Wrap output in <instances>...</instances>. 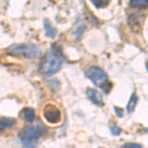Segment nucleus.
Returning a JSON list of instances; mask_svg holds the SVG:
<instances>
[{
	"mask_svg": "<svg viewBox=\"0 0 148 148\" xmlns=\"http://www.w3.org/2000/svg\"><path fill=\"white\" fill-rule=\"evenodd\" d=\"M62 65V58L57 52L49 51L42 57L39 64V73L42 76H52L58 72Z\"/></svg>",
	"mask_w": 148,
	"mask_h": 148,
	"instance_id": "obj_1",
	"label": "nucleus"
},
{
	"mask_svg": "<svg viewBox=\"0 0 148 148\" xmlns=\"http://www.w3.org/2000/svg\"><path fill=\"white\" fill-rule=\"evenodd\" d=\"M44 133L42 127L38 126H26L19 133L22 145L25 148H36L38 141Z\"/></svg>",
	"mask_w": 148,
	"mask_h": 148,
	"instance_id": "obj_2",
	"label": "nucleus"
},
{
	"mask_svg": "<svg viewBox=\"0 0 148 148\" xmlns=\"http://www.w3.org/2000/svg\"><path fill=\"white\" fill-rule=\"evenodd\" d=\"M86 76L94 83L95 85L100 87L106 94L111 91L112 85L109 82V77L107 73L103 69L97 66H91L86 70Z\"/></svg>",
	"mask_w": 148,
	"mask_h": 148,
	"instance_id": "obj_3",
	"label": "nucleus"
},
{
	"mask_svg": "<svg viewBox=\"0 0 148 148\" xmlns=\"http://www.w3.org/2000/svg\"><path fill=\"white\" fill-rule=\"evenodd\" d=\"M8 49L13 53L30 59H34L40 54V47L34 44H15L9 47Z\"/></svg>",
	"mask_w": 148,
	"mask_h": 148,
	"instance_id": "obj_4",
	"label": "nucleus"
},
{
	"mask_svg": "<svg viewBox=\"0 0 148 148\" xmlns=\"http://www.w3.org/2000/svg\"><path fill=\"white\" fill-rule=\"evenodd\" d=\"M44 118L49 123L56 125L61 121V112L56 105L49 103L44 108Z\"/></svg>",
	"mask_w": 148,
	"mask_h": 148,
	"instance_id": "obj_5",
	"label": "nucleus"
},
{
	"mask_svg": "<svg viewBox=\"0 0 148 148\" xmlns=\"http://www.w3.org/2000/svg\"><path fill=\"white\" fill-rule=\"evenodd\" d=\"M88 99L91 101L93 104L96 105L98 107H103L104 106V101H103V97L101 93L98 92L96 89H92V88H88L86 91Z\"/></svg>",
	"mask_w": 148,
	"mask_h": 148,
	"instance_id": "obj_6",
	"label": "nucleus"
},
{
	"mask_svg": "<svg viewBox=\"0 0 148 148\" xmlns=\"http://www.w3.org/2000/svg\"><path fill=\"white\" fill-rule=\"evenodd\" d=\"M44 28H45V31H46V35L47 37L49 38H54L56 36V29L53 28L51 26V23L49 19H45L44 20Z\"/></svg>",
	"mask_w": 148,
	"mask_h": 148,
	"instance_id": "obj_7",
	"label": "nucleus"
},
{
	"mask_svg": "<svg viewBox=\"0 0 148 148\" xmlns=\"http://www.w3.org/2000/svg\"><path fill=\"white\" fill-rule=\"evenodd\" d=\"M15 120L12 118H0V132L10 128L12 125H15Z\"/></svg>",
	"mask_w": 148,
	"mask_h": 148,
	"instance_id": "obj_8",
	"label": "nucleus"
},
{
	"mask_svg": "<svg viewBox=\"0 0 148 148\" xmlns=\"http://www.w3.org/2000/svg\"><path fill=\"white\" fill-rule=\"evenodd\" d=\"M137 100H138V98L136 96V94H135V93H132L130 101H128L127 107H126V111H127L128 114L132 113V112L134 111L135 106H136V103H137Z\"/></svg>",
	"mask_w": 148,
	"mask_h": 148,
	"instance_id": "obj_9",
	"label": "nucleus"
},
{
	"mask_svg": "<svg viewBox=\"0 0 148 148\" xmlns=\"http://www.w3.org/2000/svg\"><path fill=\"white\" fill-rule=\"evenodd\" d=\"M23 114L26 121L32 123L35 120V112L32 108H25L23 110Z\"/></svg>",
	"mask_w": 148,
	"mask_h": 148,
	"instance_id": "obj_10",
	"label": "nucleus"
},
{
	"mask_svg": "<svg viewBox=\"0 0 148 148\" xmlns=\"http://www.w3.org/2000/svg\"><path fill=\"white\" fill-rule=\"evenodd\" d=\"M130 5L133 7H148V0H132Z\"/></svg>",
	"mask_w": 148,
	"mask_h": 148,
	"instance_id": "obj_11",
	"label": "nucleus"
},
{
	"mask_svg": "<svg viewBox=\"0 0 148 148\" xmlns=\"http://www.w3.org/2000/svg\"><path fill=\"white\" fill-rule=\"evenodd\" d=\"M92 3L96 8H103V7H106L107 5H109L108 0H93Z\"/></svg>",
	"mask_w": 148,
	"mask_h": 148,
	"instance_id": "obj_12",
	"label": "nucleus"
},
{
	"mask_svg": "<svg viewBox=\"0 0 148 148\" xmlns=\"http://www.w3.org/2000/svg\"><path fill=\"white\" fill-rule=\"evenodd\" d=\"M111 132H112V134L114 135V136H119V135L121 134V128L119 127V126H116V125H112L111 126Z\"/></svg>",
	"mask_w": 148,
	"mask_h": 148,
	"instance_id": "obj_13",
	"label": "nucleus"
},
{
	"mask_svg": "<svg viewBox=\"0 0 148 148\" xmlns=\"http://www.w3.org/2000/svg\"><path fill=\"white\" fill-rule=\"evenodd\" d=\"M121 148H142V146L138 143H133V142H128L125 143V145H123Z\"/></svg>",
	"mask_w": 148,
	"mask_h": 148,
	"instance_id": "obj_14",
	"label": "nucleus"
},
{
	"mask_svg": "<svg viewBox=\"0 0 148 148\" xmlns=\"http://www.w3.org/2000/svg\"><path fill=\"white\" fill-rule=\"evenodd\" d=\"M114 111H116V114L119 116V118H123V110L121 108H118V107H114Z\"/></svg>",
	"mask_w": 148,
	"mask_h": 148,
	"instance_id": "obj_15",
	"label": "nucleus"
},
{
	"mask_svg": "<svg viewBox=\"0 0 148 148\" xmlns=\"http://www.w3.org/2000/svg\"><path fill=\"white\" fill-rule=\"evenodd\" d=\"M146 67H147V70H148V61H147V64H146Z\"/></svg>",
	"mask_w": 148,
	"mask_h": 148,
	"instance_id": "obj_16",
	"label": "nucleus"
}]
</instances>
